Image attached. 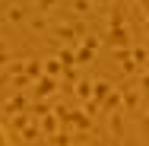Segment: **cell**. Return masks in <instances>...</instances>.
Wrapping results in <instances>:
<instances>
[{
  "instance_id": "obj_1",
  "label": "cell",
  "mask_w": 149,
  "mask_h": 146,
  "mask_svg": "<svg viewBox=\"0 0 149 146\" xmlns=\"http://www.w3.org/2000/svg\"><path fill=\"white\" fill-rule=\"evenodd\" d=\"M0 146H6V133H3V127H0Z\"/></svg>"
}]
</instances>
